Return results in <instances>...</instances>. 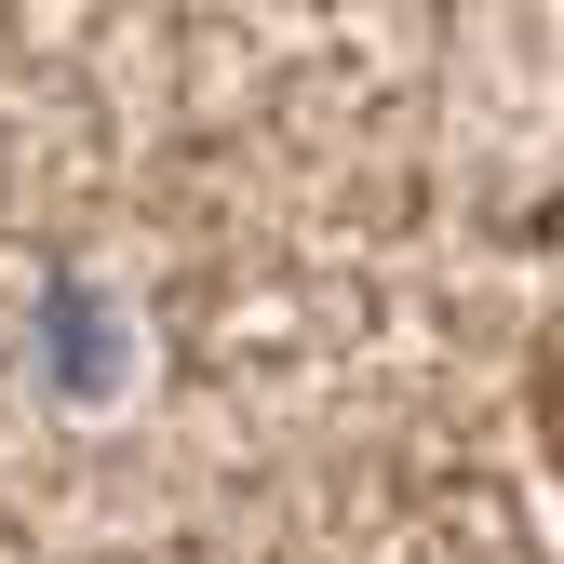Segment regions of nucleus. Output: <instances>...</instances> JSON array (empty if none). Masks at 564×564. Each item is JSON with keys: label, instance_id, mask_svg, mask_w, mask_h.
Masks as SVG:
<instances>
[{"label": "nucleus", "instance_id": "f257e3e1", "mask_svg": "<svg viewBox=\"0 0 564 564\" xmlns=\"http://www.w3.org/2000/svg\"><path fill=\"white\" fill-rule=\"evenodd\" d=\"M121 364H134V336H121L95 296H54V310H41V377H54V403L121 390Z\"/></svg>", "mask_w": 564, "mask_h": 564}]
</instances>
